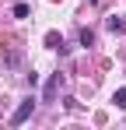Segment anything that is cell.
Wrapping results in <instances>:
<instances>
[{
	"label": "cell",
	"mask_w": 126,
	"mask_h": 130,
	"mask_svg": "<svg viewBox=\"0 0 126 130\" xmlns=\"http://www.w3.org/2000/svg\"><path fill=\"white\" fill-rule=\"evenodd\" d=\"M32 112H35V99H25V102H21V106L11 112V127H21V123H25Z\"/></svg>",
	"instance_id": "1"
},
{
	"label": "cell",
	"mask_w": 126,
	"mask_h": 130,
	"mask_svg": "<svg viewBox=\"0 0 126 130\" xmlns=\"http://www.w3.org/2000/svg\"><path fill=\"white\" fill-rule=\"evenodd\" d=\"M60 85H63V74H53V77L46 81V88H42V99H46V102H53V99H56V91H60Z\"/></svg>",
	"instance_id": "2"
},
{
	"label": "cell",
	"mask_w": 126,
	"mask_h": 130,
	"mask_svg": "<svg viewBox=\"0 0 126 130\" xmlns=\"http://www.w3.org/2000/svg\"><path fill=\"white\" fill-rule=\"evenodd\" d=\"M46 46H49V49H60V53H67V46H63L60 32H46Z\"/></svg>",
	"instance_id": "3"
},
{
	"label": "cell",
	"mask_w": 126,
	"mask_h": 130,
	"mask_svg": "<svg viewBox=\"0 0 126 130\" xmlns=\"http://www.w3.org/2000/svg\"><path fill=\"white\" fill-rule=\"evenodd\" d=\"M4 67H11V70H14V67H21V53H18V49L4 53Z\"/></svg>",
	"instance_id": "4"
},
{
	"label": "cell",
	"mask_w": 126,
	"mask_h": 130,
	"mask_svg": "<svg viewBox=\"0 0 126 130\" xmlns=\"http://www.w3.org/2000/svg\"><path fill=\"white\" fill-rule=\"evenodd\" d=\"M105 28H109V32H126V21L112 14V18H105Z\"/></svg>",
	"instance_id": "5"
},
{
	"label": "cell",
	"mask_w": 126,
	"mask_h": 130,
	"mask_svg": "<svg viewBox=\"0 0 126 130\" xmlns=\"http://www.w3.org/2000/svg\"><path fill=\"white\" fill-rule=\"evenodd\" d=\"M28 14H32L28 4H14V18H28Z\"/></svg>",
	"instance_id": "6"
},
{
	"label": "cell",
	"mask_w": 126,
	"mask_h": 130,
	"mask_svg": "<svg viewBox=\"0 0 126 130\" xmlns=\"http://www.w3.org/2000/svg\"><path fill=\"white\" fill-rule=\"evenodd\" d=\"M95 42V32H91V28H81V46H91Z\"/></svg>",
	"instance_id": "7"
},
{
	"label": "cell",
	"mask_w": 126,
	"mask_h": 130,
	"mask_svg": "<svg viewBox=\"0 0 126 130\" xmlns=\"http://www.w3.org/2000/svg\"><path fill=\"white\" fill-rule=\"evenodd\" d=\"M112 102H116V106H119V109H126V88H119V91L112 95Z\"/></svg>",
	"instance_id": "8"
},
{
	"label": "cell",
	"mask_w": 126,
	"mask_h": 130,
	"mask_svg": "<svg viewBox=\"0 0 126 130\" xmlns=\"http://www.w3.org/2000/svg\"><path fill=\"white\" fill-rule=\"evenodd\" d=\"M91 4H102V0H91Z\"/></svg>",
	"instance_id": "9"
}]
</instances>
